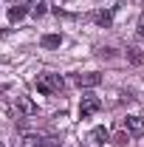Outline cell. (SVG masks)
Instances as JSON below:
<instances>
[{
    "label": "cell",
    "instance_id": "15",
    "mask_svg": "<svg viewBox=\"0 0 144 147\" xmlns=\"http://www.w3.org/2000/svg\"><path fill=\"white\" fill-rule=\"evenodd\" d=\"M0 147H6V144H0Z\"/></svg>",
    "mask_w": 144,
    "mask_h": 147
},
{
    "label": "cell",
    "instance_id": "7",
    "mask_svg": "<svg viewBox=\"0 0 144 147\" xmlns=\"http://www.w3.org/2000/svg\"><path fill=\"white\" fill-rule=\"evenodd\" d=\"M108 139H110V133H108L105 127H93V130H90V136H88L90 144H105Z\"/></svg>",
    "mask_w": 144,
    "mask_h": 147
},
{
    "label": "cell",
    "instance_id": "6",
    "mask_svg": "<svg viewBox=\"0 0 144 147\" xmlns=\"http://www.w3.org/2000/svg\"><path fill=\"white\" fill-rule=\"evenodd\" d=\"M23 147H57L54 139H40V136H28L26 142H23Z\"/></svg>",
    "mask_w": 144,
    "mask_h": 147
},
{
    "label": "cell",
    "instance_id": "8",
    "mask_svg": "<svg viewBox=\"0 0 144 147\" xmlns=\"http://www.w3.org/2000/svg\"><path fill=\"white\" fill-rule=\"evenodd\" d=\"M42 45L45 48H59L62 45V34H45L42 37Z\"/></svg>",
    "mask_w": 144,
    "mask_h": 147
},
{
    "label": "cell",
    "instance_id": "4",
    "mask_svg": "<svg viewBox=\"0 0 144 147\" xmlns=\"http://www.w3.org/2000/svg\"><path fill=\"white\" fill-rule=\"evenodd\" d=\"M99 108H102V102H99L96 96H85L82 105H79V116H82V119H85V116H93Z\"/></svg>",
    "mask_w": 144,
    "mask_h": 147
},
{
    "label": "cell",
    "instance_id": "5",
    "mask_svg": "<svg viewBox=\"0 0 144 147\" xmlns=\"http://www.w3.org/2000/svg\"><path fill=\"white\" fill-rule=\"evenodd\" d=\"M124 130L130 136H144V119L141 116H127L124 119Z\"/></svg>",
    "mask_w": 144,
    "mask_h": 147
},
{
    "label": "cell",
    "instance_id": "13",
    "mask_svg": "<svg viewBox=\"0 0 144 147\" xmlns=\"http://www.w3.org/2000/svg\"><path fill=\"white\" fill-rule=\"evenodd\" d=\"M127 142H130V133H116V136H113V144H127Z\"/></svg>",
    "mask_w": 144,
    "mask_h": 147
},
{
    "label": "cell",
    "instance_id": "14",
    "mask_svg": "<svg viewBox=\"0 0 144 147\" xmlns=\"http://www.w3.org/2000/svg\"><path fill=\"white\" fill-rule=\"evenodd\" d=\"M139 34L144 37V14H141V17H139Z\"/></svg>",
    "mask_w": 144,
    "mask_h": 147
},
{
    "label": "cell",
    "instance_id": "11",
    "mask_svg": "<svg viewBox=\"0 0 144 147\" xmlns=\"http://www.w3.org/2000/svg\"><path fill=\"white\" fill-rule=\"evenodd\" d=\"M110 20H113L110 11H96L93 14V23H99V26H110Z\"/></svg>",
    "mask_w": 144,
    "mask_h": 147
},
{
    "label": "cell",
    "instance_id": "3",
    "mask_svg": "<svg viewBox=\"0 0 144 147\" xmlns=\"http://www.w3.org/2000/svg\"><path fill=\"white\" fill-rule=\"evenodd\" d=\"M14 108H17L20 116H34V113H37V102H34V99H28V96H17Z\"/></svg>",
    "mask_w": 144,
    "mask_h": 147
},
{
    "label": "cell",
    "instance_id": "9",
    "mask_svg": "<svg viewBox=\"0 0 144 147\" xmlns=\"http://www.w3.org/2000/svg\"><path fill=\"white\" fill-rule=\"evenodd\" d=\"M127 59H130V62H136V65H144L141 48H136V45H133V48H127Z\"/></svg>",
    "mask_w": 144,
    "mask_h": 147
},
{
    "label": "cell",
    "instance_id": "2",
    "mask_svg": "<svg viewBox=\"0 0 144 147\" xmlns=\"http://www.w3.org/2000/svg\"><path fill=\"white\" fill-rule=\"evenodd\" d=\"M99 82H102V74H96V71L76 74V76H73V85H79V88H96Z\"/></svg>",
    "mask_w": 144,
    "mask_h": 147
},
{
    "label": "cell",
    "instance_id": "10",
    "mask_svg": "<svg viewBox=\"0 0 144 147\" xmlns=\"http://www.w3.org/2000/svg\"><path fill=\"white\" fill-rule=\"evenodd\" d=\"M26 11H28L26 6H11V9H9V20H11V23H14V20H23Z\"/></svg>",
    "mask_w": 144,
    "mask_h": 147
},
{
    "label": "cell",
    "instance_id": "12",
    "mask_svg": "<svg viewBox=\"0 0 144 147\" xmlns=\"http://www.w3.org/2000/svg\"><path fill=\"white\" fill-rule=\"evenodd\" d=\"M31 14L34 17H42L45 14V0H31Z\"/></svg>",
    "mask_w": 144,
    "mask_h": 147
},
{
    "label": "cell",
    "instance_id": "1",
    "mask_svg": "<svg viewBox=\"0 0 144 147\" xmlns=\"http://www.w3.org/2000/svg\"><path fill=\"white\" fill-rule=\"evenodd\" d=\"M62 88H65V82H62L59 74H42L37 79V91L40 93H59Z\"/></svg>",
    "mask_w": 144,
    "mask_h": 147
}]
</instances>
